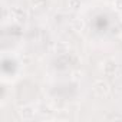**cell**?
Listing matches in <instances>:
<instances>
[{
    "mask_svg": "<svg viewBox=\"0 0 122 122\" xmlns=\"http://www.w3.org/2000/svg\"><path fill=\"white\" fill-rule=\"evenodd\" d=\"M93 91H95V93L99 95V96H106V95L109 93V85H108L105 81L99 79V81H96V82L93 83Z\"/></svg>",
    "mask_w": 122,
    "mask_h": 122,
    "instance_id": "6da1fadb",
    "label": "cell"
},
{
    "mask_svg": "<svg viewBox=\"0 0 122 122\" xmlns=\"http://www.w3.org/2000/svg\"><path fill=\"white\" fill-rule=\"evenodd\" d=\"M102 71H103V73H106V75L115 73V71H116V62H115V60H112V59L105 60V62H103V66H102Z\"/></svg>",
    "mask_w": 122,
    "mask_h": 122,
    "instance_id": "7a4b0ae2",
    "label": "cell"
},
{
    "mask_svg": "<svg viewBox=\"0 0 122 122\" xmlns=\"http://www.w3.org/2000/svg\"><path fill=\"white\" fill-rule=\"evenodd\" d=\"M20 115H22L25 119H30V118L35 115V111H33L32 108H29V106H27V108H23V109L20 111Z\"/></svg>",
    "mask_w": 122,
    "mask_h": 122,
    "instance_id": "3957f363",
    "label": "cell"
},
{
    "mask_svg": "<svg viewBox=\"0 0 122 122\" xmlns=\"http://www.w3.org/2000/svg\"><path fill=\"white\" fill-rule=\"evenodd\" d=\"M82 6V0H69V7L73 10H78Z\"/></svg>",
    "mask_w": 122,
    "mask_h": 122,
    "instance_id": "277c9868",
    "label": "cell"
},
{
    "mask_svg": "<svg viewBox=\"0 0 122 122\" xmlns=\"http://www.w3.org/2000/svg\"><path fill=\"white\" fill-rule=\"evenodd\" d=\"M113 7L119 12H122V0H113Z\"/></svg>",
    "mask_w": 122,
    "mask_h": 122,
    "instance_id": "5b68a950",
    "label": "cell"
}]
</instances>
